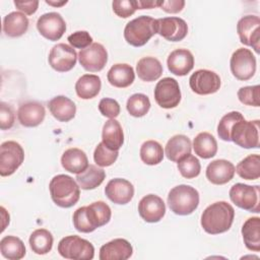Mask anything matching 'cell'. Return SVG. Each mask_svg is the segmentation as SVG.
Segmentation results:
<instances>
[{"instance_id": "obj_17", "label": "cell", "mask_w": 260, "mask_h": 260, "mask_svg": "<svg viewBox=\"0 0 260 260\" xmlns=\"http://www.w3.org/2000/svg\"><path fill=\"white\" fill-rule=\"evenodd\" d=\"M157 34L170 42H180L188 34L187 22L176 16L156 19Z\"/></svg>"}, {"instance_id": "obj_48", "label": "cell", "mask_w": 260, "mask_h": 260, "mask_svg": "<svg viewBox=\"0 0 260 260\" xmlns=\"http://www.w3.org/2000/svg\"><path fill=\"white\" fill-rule=\"evenodd\" d=\"M185 6L184 0H169V1H158V6L164 11L168 13H178L182 11V9Z\"/></svg>"}, {"instance_id": "obj_25", "label": "cell", "mask_w": 260, "mask_h": 260, "mask_svg": "<svg viewBox=\"0 0 260 260\" xmlns=\"http://www.w3.org/2000/svg\"><path fill=\"white\" fill-rule=\"evenodd\" d=\"M61 165L65 171L76 175L82 173L89 166L85 152L76 147L68 148L63 152Z\"/></svg>"}, {"instance_id": "obj_36", "label": "cell", "mask_w": 260, "mask_h": 260, "mask_svg": "<svg viewBox=\"0 0 260 260\" xmlns=\"http://www.w3.org/2000/svg\"><path fill=\"white\" fill-rule=\"evenodd\" d=\"M53 236L46 229H38L34 231L29 237V246L38 255H45L52 250Z\"/></svg>"}, {"instance_id": "obj_19", "label": "cell", "mask_w": 260, "mask_h": 260, "mask_svg": "<svg viewBox=\"0 0 260 260\" xmlns=\"http://www.w3.org/2000/svg\"><path fill=\"white\" fill-rule=\"evenodd\" d=\"M105 194L116 204H127L134 196V187L128 180L116 178L108 182Z\"/></svg>"}, {"instance_id": "obj_32", "label": "cell", "mask_w": 260, "mask_h": 260, "mask_svg": "<svg viewBox=\"0 0 260 260\" xmlns=\"http://www.w3.org/2000/svg\"><path fill=\"white\" fill-rule=\"evenodd\" d=\"M244 244L250 251H260V218L258 216L248 218L242 226Z\"/></svg>"}, {"instance_id": "obj_9", "label": "cell", "mask_w": 260, "mask_h": 260, "mask_svg": "<svg viewBox=\"0 0 260 260\" xmlns=\"http://www.w3.org/2000/svg\"><path fill=\"white\" fill-rule=\"evenodd\" d=\"M230 198L238 207L250 212H259V186L237 183L230 189Z\"/></svg>"}, {"instance_id": "obj_34", "label": "cell", "mask_w": 260, "mask_h": 260, "mask_svg": "<svg viewBox=\"0 0 260 260\" xmlns=\"http://www.w3.org/2000/svg\"><path fill=\"white\" fill-rule=\"evenodd\" d=\"M195 154L202 158L213 157L217 152V142L208 132H200L193 140Z\"/></svg>"}, {"instance_id": "obj_51", "label": "cell", "mask_w": 260, "mask_h": 260, "mask_svg": "<svg viewBox=\"0 0 260 260\" xmlns=\"http://www.w3.org/2000/svg\"><path fill=\"white\" fill-rule=\"evenodd\" d=\"M46 3L49 4V5H52V6H62L64 4L67 3V1H61V2H53V1H49V0H46Z\"/></svg>"}, {"instance_id": "obj_24", "label": "cell", "mask_w": 260, "mask_h": 260, "mask_svg": "<svg viewBox=\"0 0 260 260\" xmlns=\"http://www.w3.org/2000/svg\"><path fill=\"white\" fill-rule=\"evenodd\" d=\"M48 108L52 116L60 122L72 120L76 113L75 104L65 95H57L48 103Z\"/></svg>"}, {"instance_id": "obj_30", "label": "cell", "mask_w": 260, "mask_h": 260, "mask_svg": "<svg viewBox=\"0 0 260 260\" xmlns=\"http://www.w3.org/2000/svg\"><path fill=\"white\" fill-rule=\"evenodd\" d=\"M136 72L138 77L146 82L158 79L162 73V65L158 59L154 57H143L136 64Z\"/></svg>"}, {"instance_id": "obj_4", "label": "cell", "mask_w": 260, "mask_h": 260, "mask_svg": "<svg viewBox=\"0 0 260 260\" xmlns=\"http://www.w3.org/2000/svg\"><path fill=\"white\" fill-rule=\"evenodd\" d=\"M155 34H157L156 19L147 15L130 20L124 28L125 41L133 47L144 46Z\"/></svg>"}, {"instance_id": "obj_10", "label": "cell", "mask_w": 260, "mask_h": 260, "mask_svg": "<svg viewBox=\"0 0 260 260\" xmlns=\"http://www.w3.org/2000/svg\"><path fill=\"white\" fill-rule=\"evenodd\" d=\"M230 67L237 79L242 81L249 80L256 72V58L249 49L239 48L231 57Z\"/></svg>"}, {"instance_id": "obj_47", "label": "cell", "mask_w": 260, "mask_h": 260, "mask_svg": "<svg viewBox=\"0 0 260 260\" xmlns=\"http://www.w3.org/2000/svg\"><path fill=\"white\" fill-rule=\"evenodd\" d=\"M14 124V112L12 108L2 102L0 106V128L1 130L10 129Z\"/></svg>"}, {"instance_id": "obj_22", "label": "cell", "mask_w": 260, "mask_h": 260, "mask_svg": "<svg viewBox=\"0 0 260 260\" xmlns=\"http://www.w3.org/2000/svg\"><path fill=\"white\" fill-rule=\"evenodd\" d=\"M46 111L44 106L35 101L21 104L17 111L19 123L24 127H37L45 119Z\"/></svg>"}, {"instance_id": "obj_7", "label": "cell", "mask_w": 260, "mask_h": 260, "mask_svg": "<svg viewBox=\"0 0 260 260\" xmlns=\"http://www.w3.org/2000/svg\"><path fill=\"white\" fill-rule=\"evenodd\" d=\"M231 141L243 148L259 147V120H240L234 124L231 130Z\"/></svg>"}, {"instance_id": "obj_49", "label": "cell", "mask_w": 260, "mask_h": 260, "mask_svg": "<svg viewBox=\"0 0 260 260\" xmlns=\"http://www.w3.org/2000/svg\"><path fill=\"white\" fill-rule=\"evenodd\" d=\"M14 5L16 8L20 11H22L24 14L31 15L34 14L39 6V1L38 0H30V1H19L15 0Z\"/></svg>"}, {"instance_id": "obj_38", "label": "cell", "mask_w": 260, "mask_h": 260, "mask_svg": "<svg viewBox=\"0 0 260 260\" xmlns=\"http://www.w3.org/2000/svg\"><path fill=\"white\" fill-rule=\"evenodd\" d=\"M140 158L148 166L159 164L164 158L162 146L155 140H146L140 147Z\"/></svg>"}, {"instance_id": "obj_8", "label": "cell", "mask_w": 260, "mask_h": 260, "mask_svg": "<svg viewBox=\"0 0 260 260\" xmlns=\"http://www.w3.org/2000/svg\"><path fill=\"white\" fill-rule=\"evenodd\" d=\"M24 160L22 146L12 140L5 141L0 146V175L7 177L15 173Z\"/></svg>"}, {"instance_id": "obj_35", "label": "cell", "mask_w": 260, "mask_h": 260, "mask_svg": "<svg viewBox=\"0 0 260 260\" xmlns=\"http://www.w3.org/2000/svg\"><path fill=\"white\" fill-rule=\"evenodd\" d=\"M0 251L4 258L9 260H19L25 255L23 242L14 236H6L0 241Z\"/></svg>"}, {"instance_id": "obj_46", "label": "cell", "mask_w": 260, "mask_h": 260, "mask_svg": "<svg viewBox=\"0 0 260 260\" xmlns=\"http://www.w3.org/2000/svg\"><path fill=\"white\" fill-rule=\"evenodd\" d=\"M67 41L72 48L83 50L92 44V38L86 30H78L68 36Z\"/></svg>"}, {"instance_id": "obj_28", "label": "cell", "mask_w": 260, "mask_h": 260, "mask_svg": "<svg viewBox=\"0 0 260 260\" xmlns=\"http://www.w3.org/2000/svg\"><path fill=\"white\" fill-rule=\"evenodd\" d=\"M28 18L24 13L13 11L8 13L3 19V31L7 37L18 38L28 29Z\"/></svg>"}, {"instance_id": "obj_26", "label": "cell", "mask_w": 260, "mask_h": 260, "mask_svg": "<svg viewBox=\"0 0 260 260\" xmlns=\"http://www.w3.org/2000/svg\"><path fill=\"white\" fill-rule=\"evenodd\" d=\"M107 78L111 85L119 88H125L133 83L135 73L130 65L126 63H118L110 68Z\"/></svg>"}, {"instance_id": "obj_44", "label": "cell", "mask_w": 260, "mask_h": 260, "mask_svg": "<svg viewBox=\"0 0 260 260\" xmlns=\"http://www.w3.org/2000/svg\"><path fill=\"white\" fill-rule=\"evenodd\" d=\"M113 11L122 18L131 16L138 9V1L135 0H115L112 3Z\"/></svg>"}, {"instance_id": "obj_29", "label": "cell", "mask_w": 260, "mask_h": 260, "mask_svg": "<svg viewBox=\"0 0 260 260\" xmlns=\"http://www.w3.org/2000/svg\"><path fill=\"white\" fill-rule=\"evenodd\" d=\"M192 144L190 139L183 134H177L167 142L165 152L167 157L174 162H178L182 157L191 153Z\"/></svg>"}, {"instance_id": "obj_16", "label": "cell", "mask_w": 260, "mask_h": 260, "mask_svg": "<svg viewBox=\"0 0 260 260\" xmlns=\"http://www.w3.org/2000/svg\"><path fill=\"white\" fill-rule=\"evenodd\" d=\"M48 61L54 70L58 72H67L75 66L77 53L72 47L60 43L51 49Z\"/></svg>"}, {"instance_id": "obj_40", "label": "cell", "mask_w": 260, "mask_h": 260, "mask_svg": "<svg viewBox=\"0 0 260 260\" xmlns=\"http://www.w3.org/2000/svg\"><path fill=\"white\" fill-rule=\"evenodd\" d=\"M177 167L180 174L186 179L196 178L201 171V165L199 159L191 153L182 157L178 161Z\"/></svg>"}, {"instance_id": "obj_12", "label": "cell", "mask_w": 260, "mask_h": 260, "mask_svg": "<svg viewBox=\"0 0 260 260\" xmlns=\"http://www.w3.org/2000/svg\"><path fill=\"white\" fill-rule=\"evenodd\" d=\"M190 88L199 95L216 92L220 87V77L217 73L207 69L196 70L189 78Z\"/></svg>"}, {"instance_id": "obj_1", "label": "cell", "mask_w": 260, "mask_h": 260, "mask_svg": "<svg viewBox=\"0 0 260 260\" xmlns=\"http://www.w3.org/2000/svg\"><path fill=\"white\" fill-rule=\"evenodd\" d=\"M112 216L110 206L104 201H95L88 206L77 208L73 213V224L80 233H91L107 224Z\"/></svg>"}, {"instance_id": "obj_15", "label": "cell", "mask_w": 260, "mask_h": 260, "mask_svg": "<svg viewBox=\"0 0 260 260\" xmlns=\"http://www.w3.org/2000/svg\"><path fill=\"white\" fill-rule=\"evenodd\" d=\"M37 28L44 38L55 42L60 40L66 31V22L60 13L48 12L39 17Z\"/></svg>"}, {"instance_id": "obj_45", "label": "cell", "mask_w": 260, "mask_h": 260, "mask_svg": "<svg viewBox=\"0 0 260 260\" xmlns=\"http://www.w3.org/2000/svg\"><path fill=\"white\" fill-rule=\"evenodd\" d=\"M99 111L103 116L110 119H115L116 117L119 116L121 109H120L119 103L116 100L110 99V98H104L100 101Z\"/></svg>"}, {"instance_id": "obj_23", "label": "cell", "mask_w": 260, "mask_h": 260, "mask_svg": "<svg viewBox=\"0 0 260 260\" xmlns=\"http://www.w3.org/2000/svg\"><path fill=\"white\" fill-rule=\"evenodd\" d=\"M235 173V166L226 159L212 160L206 168V178L214 185L226 184L234 178Z\"/></svg>"}, {"instance_id": "obj_31", "label": "cell", "mask_w": 260, "mask_h": 260, "mask_svg": "<svg viewBox=\"0 0 260 260\" xmlns=\"http://www.w3.org/2000/svg\"><path fill=\"white\" fill-rule=\"evenodd\" d=\"M101 87V78L95 74H84L75 83V91L82 100L93 99L99 94Z\"/></svg>"}, {"instance_id": "obj_2", "label": "cell", "mask_w": 260, "mask_h": 260, "mask_svg": "<svg viewBox=\"0 0 260 260\" xmlns=\"http://www.w3.org/2000/svg\"><path fill=\"white\" fill-rule=\"evenodd\" d=\"M235 218L234 207L225 201H217L205 208L201 215V226L210 235L228 232Z\"/></svg>"}, {"instance_id": "obj_11", "label": "cell", "mask_w": 260, "mask_h": 260, "mask_svg": "<svg viewBox=\"0 0 260 260\" xmlns=\"http://www.w3.org/2000/svg\"><path fill=\"white\" fill-rule=\"evenodd\" d=\"M154 100L164 109L176 108L181 102V89L178 81L172 77L160 79L154 87Z\"/></svg>"}, {"instance_id": "obj_42", "label": "cell", "mask_w": 260, "mask_h": 260, "mask_svg": "<svg viewBox=\"0 0 260 260\" xmlns=\"http://www.w3.org/2000/svg\"><path fill=\"white\" fill-rule=\"evenodd\" d=\"M119 150H112L108 148L103 142H100L93 152L94 162L99 167H110L112 166L116 159L118 158Z\"/></svg>"}, {"instance_id": "obj_3", "label": "cell", "mask_w": 260, "mask_h": 260, "mask_svg": "<svg viewBox=\"0 0 260 260\" xmlns=\"http://www.w3.org/2000/svg\"><path fill=\"white\" fill-rule=\"evenodd\" d=\"M77 182L67 175H57L53 177L49 184L51 198L54 203L63 208L75 205L80 197V189Z\"/></svg>"}, {"instance_id": "obj_18", "label": "cell", "mask_w": 260, "mask_h": 260, "mask_svg": "<svg viewBox=\"0 0 260 260\" xmlns=\"http://www.w3.org/2000/svg\"><path fill=\"white\" fill-rule=\"evenodd\" d=\"M138 212L140 217L146 222H158L165 216L166 205L159 196L148 194L139 201Z\"/></svg>"}, {"instance_id": "obj_14", "label": "cell", "mask_w": 260, "mask_h": 260, "mask_svg": "<svg viewBox=\"0 0 260 260\" xmlns=\"http://www.w3.org/2000/svg\"><path fill=\"white\" fill-rule=\"evenodd\" d=\"M80 65L89 72H99L104 69L108 62L106 48L100 43H92L89 47L78 53Z\"/></svg>"}, {"instance_id": "obj_39", "label": "cell", "mask_w": 260, "mask_h": 260, "mask_svg": "<svg viewBox=\"0 0 260 260\" xmlns=\"http://www.w3.org/2000/svg\"><path fill=\"white\" fill-rule=\"evenodd\" d=\"M126 109L131 116L140 118L148 113L150 109V101L148 96L143 93H134L128 99Z\"/></svg>"}, {"instance_id": "obj_20", "label": "cell", "mask_w": 260, "mask_h": 260, "mask_svg": "<svg viewBox=\"0 0 260 260\" xmlns=\"http://www.w3.org/2000/svg\"><path fill=\"white\" fill-rule=\"evenodd\" d=\"M168 69L177 76L187 75L194 67L193 54L187 49L174 50L167 60Z\"/></svg>"}, {"instance_id": "obj_13", "label": "cell", "mask_w": 260, "mask_h": 260, "mask_svg": "<svg viewBox=\"0 0 260 260\" xmlns=\"http://www.w3.org/2000/svg\"><path fill=\"white\" fill-rule=\"evenodd\" d=\"M237 31L242 44L252 47L256 53L260 49V18L257 15H246L237 24Z\"/></svg>"}, {"instance_id": "obj_6", "label": "cell", "mask_w": 260, "mask_h": 260, "mask_svg": "<svg viewBox=\"0 0 260 260\" xmlns=\"http://www.w3.org/2000/svg\"><path fill=\"white\" fill-rule=\"evenodd\" d=\"M58 252L65 259L90 260L94 256L92 244L78 236L64 237L58 244Z\"/></svg>"}, {"instance_id": "obj_27", "label": "cell", "mask_w": 260, "mask_h": 260, "mask_svg": "<svg viewBox=\"0 0 260 260\" xmlns=\"http://www.w3.org/2000/svg\"><path fill=\"white\" fill-rule=\"evenodd\" d=\"M102 142L112 150H119L124 143V133L121 124L116 119L108 120L103 126Z\"/></svg>"}, {"instance_id": "obj_5", "label": "cell", "mask_w": 260, "mask_h": 260, "mask_svg": "<svg viewBox=\"0 0 260 260\" xmlns=\"http://www.w3.org/2000/svg\"><path fill=\"white\" fill-rule=\"evenodd\" d=\"M168 204L175 214L189 215L199 205V193L189 185H178L169 192Z\"/></svg>"}, {"instance_id": "obj_41", "label": "cell", "mask_w": 260, "mask_h": 260, "mask_svg": "<svg viewBox=\"0 0 260 260\" xmlns=\"http://www.w3.org/2000/svg\"><path fill=\"white\" fill-rule=\"evenodd\" d=\"M244 117L240 112L233 111L225 114L219 121L217 125V134L219 138L223 141H231V130L234 124L240 120H243Z\"/></svg>"}, {"instance_id": "obj_33", "label": "cell", "mask_w": 260, "mask_h": 260, "mask_svg": "<svg viewBox=\"0 0 260 260\" xmlns=\"http://www.w3.org/2000/svg\"><path fill=\"white\" fill-rule=\"evenodd\" d=\"M106 173L102 168L89 165L82 173L76 175V182L83 190H92L99 187L105 180Z\"/></svg>"}, {"instance_id": "obj_50", "label": "cell", "mask_w": 260, "mask_h": 260, "mask_svg": "<svg viewBox=\"0 0 260 260\" xmlns=\"http://www.w3.org/2000/svg\"><path fill=\"white\" fill-rule=\"evenodd\" d=\"M157 6H158V1H150V0L138 1V9H149V8H153V7H157Z\"/></svg>"}, {"instance_id": "obj_43", "label": "cell", "mask_w": 260, "mask_h": 260, "mask_svg": "<svg viewBox=\"0 0 260 260\" xmlns=\"http://www.w3.org/2000/svg\"><path fill=\"white\" fill-rule=\"evenodd\" d=\"M260 86L252 85V86H243L238 90L239 101L247 106L259 107L260 106V98H259Z\"/></svg>"}, {"instance_id": "obj_21", "label": "cell", "mask_w": 260, "mask_h": 260, "mask_svg": "<svg viewBox=\"0 0 260 260\" xmlns=\"http://www.w3.org/2000/svg\"><path fill=\"white\" fill-rule=\"evenodd\" d=\"M132 245L125 239H114L100 249L101 260H127L132 256Z\"/></svg>"}, {"instance_id": "obj_37", "label": "cell", "mask_w": 260, "mask_h": 260, "mask_svg": "<svg viewBox=\"0 0 260 260\" xmlns=\"http://www.w3.org/2000/svg\"><path fill=\"white\" fill-rule=\"evenodd\" d=\"M237 174L245 180H257L260 177V155L250 154L242 159L237 168Z\"/></svg>"}]
</instances>
